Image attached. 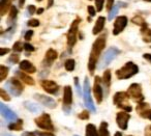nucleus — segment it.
<instances>
[{"label": "nucleus", "instance_id": "obj_1", "mask_svg": "<svg viewBox=\"0 0 151 136\" xmlns=\"http://www.w3.org/2000/svg\"><path fill=\"white\" fill-rule=\"evenodd\" d=\"M106 47V36H99L95 40V42L92 45V49H91L90 56H89L88 60V70L90 74H93L96 68L97 61H99V55H101V51L105 49Z\"/></svg>", "mask_w": 151, "mask_h": 136}, {"label": "nucleus", "instance_id": "obj_2", "mask_svg": "<svg viewBox=\"0 0 151 136\" xmlns=\"http://www.w3.org/2000/svg\"><path fill=\"white\" fill-rule=\"evenodd\" d=\"M139 68L136 63H134L132 61H128L126 63L121 69L117 70L116 71V77L119 80L123 79H128V78H132V76H134L136 74H138Z\"/></svg>", "mask_w": 151, "mask_h": 136}, {"label": "nucleus", "instance_id": "obj_3", "mask_svg": "<svg viewBox=\"0 0 151 136\" xmlns=\"http://www.w3.org/2000/svg\"><path fill=\"white\" fill-rule=\"evenodd\" d=\"M128 99H129V96H128L127 92H118L114 95L113 102L118 108L124 109V111H126V112H130L132 111V106L129 105Z\"/></svg>", "mask_w": 151, "mask_h": 136}, {"label": "nucleus", "instance_id": "obj_4", "mask_svg": "<svg viewBox=\"0 0 151 136\" xmlns=\"http://www.w3.org/2000/svg\"><path fill=\"white\" fill-rule=\"evenodd\" d=\"M4 88H6L7 92L15 97H19L24 90L23 84H22L19 80L16 79V78H14V77L11 78V79H9L6 82H5Z\"/></svg>", "mask_w": 151, "mask_h": 136}, {"label": "nucleus", "instance_id": "obj_5", "mask_svg": "<svg viewBox=\"0 0 151 136\" xmlns=\"http://www.w3.org/2000/svg\"><path fill=\"white\" fill-rule=\"evenodd\" d=\"M119 53H120V50L118 48H116V47H111V48L108 49L105 54H104L101 63H99V69L103 70V69H105L106 67H108V65L112 63V60H113Z\"/></svg>", "mask_w": 151, "mask_h": 136}, {"label": "nucleus", "instance_id": "obj_6", "mask_svg": "<svg viewBox=\"0 0 151 136\" xmlns=\"http://www.w3.org/2000/svg\"><path fill=\"white\" fill-rule=\"evenodd\" d=\"M126 92L134 102L142 103L144 101V96L142 94V86L139 83H132V85H129Z\"/></svg>", "mask_w": 151, "mask_h": 136}, {"label": "nucleus", "instance_id": "obj_7", "mask_svg": "<svg viewBox=\"0 0 151 136\" xmlns=\"http://www.w3.org/2000/svg\"><path fill=\"white\" fill-rule=\"evenodd\" d=\"M36 126L40 129L44 130H49V131H54V126L52 124V119H51V116L48 114V113H42L40 116H37L35 119Z\"/></svg>", "mask_w": 151, "mask_h": 136}, {"label": "nucleus", "instance_id": "obj_8", "mask_svg": "<svg viewBox=\"0 0 151 136\" xmlns=\"http://www.w3.org/2000/svg\"><path fill=\"white\" fill-rule=\"evenodd\" d=\"M79 24H80V19H76L71 23L68 32H67V45H68V47L70 49L75 46L76 42H77V34H78Z\"/></svg>", "mask_w": 151, "mask_h": 136}, {"label": "nucleus", "instance_id": "obj_9", "mask_svg": "<svg viewBox=\"0 0 151 136\" xmlns=\"http://www.w3.org/2000/svg\"><path fill=\"white\" fill-rule=\"evenodd\" d=\"M83 96H84V102L85 105L87 106V108L90 109L92 112H95L96 109L95 106L93 104V101L91 99V95H90V85H89V80L88 78H85L84 81V88H83Z\"/></svg>", "mask_w": 151, "mask_h": 136}, {"label": "nucleus", "instance_id": "obj_10", "mask_svg": "<svg viewBox=\"0 0 151 136\" xmlns=\"http://www.w3.org/2000/svg\"><path fill=\"white\" fill-rule=\"evenodd\" d=\"M73 103V90L69 85L65 86L63 92V110L66 114L70 112V105Z\"/></svg>", "mask_w": 151, "mask_h": 136}, {"label": "nucleus", "instance_id": "obj_11", "mask_svg": "<svg viewBox=\"0 0 151 136\" xmlns=\"http://www.w3.org/2000/svg\"><path fill=\"white\" fill-rule=\"evenodd\" d=\"M101 83H103V79L99 78V76H95L94 78V85H93V94H94V97L96 99V102L101 103L104 98V88L101 86Z\"/></svg>", "mask_w": 151, "mask_h": 136}, {"label": "nucleus", "instance_id": "obj_12", "mask_svg": "<svg viewBox=\"0 0 151 136\" xmlns=\"http://www.w3.org/2000/svg\"><path fill=\"white\" fill-rule=\"evenodd\" d=\"M33 98L35 99L36 101H38L40 104L44 105V106L48 107V108L54 109L55 107L57 106L56 101H55L53 98H51V97L45 96V95H40V94H35L33 96Z\"/></svg>", "mask_w": 151, "mask_h": 136}, {"label": "nucleus", "instance_id": "obj_13", "mask_svg": "<svg viewBox=\"0 0 151 136\" xmlns=\"http://www.w3.org/2000/svg\"><path fill=\"white\" fill-rule=\"evenodd\" d=\"M40 86L45 92L51 95H57L59 92V86L55 81L52 80H40Z\"/></svg>", "mask_w": 151, "mask_h": 136}, {"label": "nucleus", "instance_id": "obj_14", "mask_svg": "<svg viewBox=\"0 0 151 136\" xmlns=\"http://www.w3.org/2000/svg\"><path fill=\"white\" fill-rule=\"evenodd\" d=\"M127 17L125 16H120V17L116 18L115 22H114V29H113V34L114 36H118L119 33H121L124 30V28L127 25Z\"/></svg>", "mask_w": 151, "mask_h": 136}, {"label": "nucleus", "instance_id": "obj_15", "mask_svg": "<svg viewBox=\"0 0 151 136\" xmlns=\"http://www.w3.org/2000/svg\"><path fill=\"white\" fill-rule=\"evenodd\" d=\"M130 119V115L128 112L124 111V112H118L116 115V123H117L118 127L121 130H126L127 129V124L128 119Z\"/></svg>", "mask_w": 151, "mask_h": 136}, {"label": "nucleus", "instance_id": "obj_16", "mask_svg": "<svg viewBox=\"0 0 151 136\" xmlns=\"http://www.w3.org/2000/svg\"><path fill=\"white\" fill-rule=\"evenodd\" d=\"M0 112H1V115H2L6 121H12V123L17 121V114H16L12 109H9L7 106H5L3 103H0Z\"/></svg>", "mask_w": 151, "mask_h": 136}, {"label": "nucleus", "instance_id": "obj_17", "mask_svg": "<svg viewBox=\"0 0 151 136\" xmlns=\"http://www.w3.org/2000/svg\"><path fill=\"white\" fill-rule=\"evenodd\" d=\"M57 57H58L57 51L54 50V49H49V50L47 51L44 60H42V65H44V67H51L52 63L57 59Z\"/></svg>", "mask_w": 151, "mask_h": 136}, {"label": "nucleus", "instance_id": "obj_18", "mask_svg": "<svg viewBox=\"0 0 151 136\" xmlns=\"http://www.w3.org/2000/svg\"><path fill=\"white\" fill-rule=\"evenodd\" d=\"M15 75L17 76L20 80H22L25 84H28V85H34V84H35L33 78H31L30 76H28L27 74H25V72H21L18 70V71L15 72Z\"/></svg>", "mask_w": 151, "mask_h": 136}, {"label": "nucleus", "instance_id": "obj_19", "mask_svg": "<svg viewBox=\"0 0 151 136\" xmlns=\"http://www.w3.org/2000/svg\"><path fill=\"white\" fill-rule=\"evenodd\" d=\"M19 68H20V70L24 71L25 73L33 74V73H35V72H36V68L34 67V65H32L30 61H28V60L21 61V63L19 65Z\"/></svg>", "mask_w": 151, "mask_h": 136}, {"label": "nucleus", "instance_id": "obj_20", "mask_svg": "<svg viewBox=\"0 0 151 136\" xmlns=\"http://www.w3.org/2000/svg\"><path fill=\"white\" fill-rule=\"evenodd\" d=\"M141 34H142L143 41L146 43H151V29L148 27V25L144 24L141 26Z\"/></svg>", "mask_w": 151, "mask_h": 136}, {"label": "nucleus", "instance_id": "obj_21", "mask_svg": "<svg viewBox=\"0 0 151 136\" xmlns=\"http://www.w3.org/2000/svg\"><path fill=\"white\" fill-rule=\"evenodd\" d=\"M103 84H104V88L106 89V94H109L110 86H111V71H109V70L105 71V73H104Z\"/></svg>", "mask_w": 151, "mask_h": 136}, {"label": "nucleus", "instance_id": "obj_22", "mask_svg": "<svg viewBox=\"0 0 151 136\" xmlns=\"http://www.w3.org/2000/svg\"><path fill=\"white\" fill-rule=\"evenodd\" d=\"M106 23V18L105 17H99L96 20V23H95L94 27H93V34H99V32L103 31L104 27H105Z\"/></svg>", "mask_w": 151, "mask_h": 136}, {"label": "nucleus", "instance_id": "obj_23", "mask_svg": "<svg viewBox=\"0 0 151 136\" xmlns=\"http://www.w3.org/2000/svg\"><path fill=\"white\" fill-rule=\"evenodd\" d=\"M24 106H25L26 109H28V110L32 113L40 112V111H42V108L40 107V105L35 104V103L31 102V101H26V102H24Z\"/></svg>", "mask_w": 151, "mask_h": 136}, {"label": "nucleus", "instance_id": "obj_24", "mask_svg": "<svg viewBox=\"0 0 151 136\" xmlns=\"http://www.w3.org/2000/svg\"><path fill=\"white\" fill-rule=\"evenodd\" d=\"M11 3H12V0H1L0 1V15L4 16L9 12Z\"/></svg>", "mask_w": 151, "mask_h": 136}, {"label": "nucleus", "instance_id": "obj_25", "mask_svg": "<svg viewBox=\"0 0 151 136\" xmlns=\"http://www.w3.org/2000/svg\"><path fill=\"white\" fill-rule=\"evenodd\" d=\"M18 16V9L16 7L12 5L11 7V11H9V19H7V23L9 24H14L17 19Z\"/></svg>", "mask_w": 151, "mask_h": 136}, {"label": "nucleus", "instance_id": "obj_26", "mask_svg": "<svg viewBox=\"0 0 151 136\" xmlns=\"http://www.w3.org/2000/svg\"><path fill=\"white\" fill-rule=\"evenodd\" d=\"M9 129L13 131H20L23 129V121L22 119H17L16 121H13L9 125Z\"/></svg>", "mask_w": 151, "mask_h": 136}, {"label": "nucleus", "instance_id": "obj_27", "mask_svg": "<svg viewBox=\"0 0 151 136\" xmlns=\"http://www.w3.org/2000/svg\"><path fill=\"white\" fill-rule=\"evenodd\" d=\"M86 136H99L96 127L93 124H88L86 126Z\"/></svg>", "mask_w": 151, "mask_h": 136}, {"label": "nucleus", "instance_id": "obj_28", "mask_svg": "<svg viewBox=\"0 0 151 136\" xmlns=\"http://www.w3.org/2000/svg\"><path fill=\"white\" fill-rule=\"evenodd\" d=\"M99 136H110V133L108 131V123L107 121H101L99 130Z\"/></svg>", "mask_w": 151, "mask_h": 136}, {"label": "nucleus", "instance_id": "obj_29", "mask_svg": "<svg viewBox=\"0 0 151 136\" xmlns=\"http://www.w3.org/2000/svg\"><path fill=\"white\" fill-rule=\"evenodd\" d=\"M149 106H150V105L147 104V103H143V102L139 103V105L137 106L136 110H137V112H138L139 114H141V113H143V112H145L146 110H148Z\"/></svg>", "mask_w": 151, "mask_h": 136}, {"label": "nucleus", "instance_id": "obj_30", "mask_svg": "<svg viewBox=\"0 0 151 136\" xmlns=\"http://www.w3.org/2000/svg\"><path fill=\"white\" fill-rule=\"evenodd\" d=\"M7 75H9V68L4 67V65H0V82H2Z\"/></svg>", "mask_w": 151, "mask_h": 136}, {"label": "nucleus", "instance_id": "obj_31", "mask_svg": "<svg viewBox=\"0 0 151 136\" xmlns=\"http://www.w3.org/2000/svg\"><path fill=\"white\" fill-rule=\"evenodd\" d=\"M64 67H65V69H66V71H68V72L73 71V69H75V67H76L75 59H67V60L65 61Z\"/></svg>", "mask_w": 151, "mask_h": 136}, {"label": "nucleus", "instance_id": "obj_32", "mask_svg": "<svg viewBox=\"0 0 151 136\" xmlns=\"http://www.w3.org/2000/svg\"><path fill=\"white\" fill-rule=\"evenodd\" d=\"M120 4H121V2L117 3V4L114 5V7H112V9L110 11V14H109V17H108V19H109V20H112L114 17H115L116 14H117V13H118V11H119Z\"/></svg>", "mask_w": 151, "mask_h": 136}, {"label": "nucleus", "instance_id": "obj_33", "mask_svg": "<svg viewBox=\"0 0 151 136\" xmlns=\"http://www.w3.org/2000/svg\"><path fill=\"white\" fill-rule=\"evenodd\" d=\"M132 23H134L136 25H139V26H143L144 24H146V22H145V20L143 19L141 16H136V17H134L132 19Z\"/></svg>", "mask_w": 151, "mask_h": 136}, {"label": "nucleus", "instance_id": "obj_34", "mask_svg": "<svg viewBox=\"0 0 151 136\" xmlns=\"http://www.w3.org/2000/svg\"><path fill=\"white\" fill-rule=\"evenodd\" d=\"M24 49V45L22 44L21 42H17V43H15V45H14V47H13V50L15 51V52H21L22 50Z\"/></svg>", "mask_w": 151, "mask_h": 136}, {"label": "nucleus", "instance_id": "obj_35", "mask_svg": "<svg viewBox=\"0 0 151 136\" xmlns=\"http://www.w3.org/2000/svg\"><path fill=\"white\" fill-rule=\"evenodd\" d=\"M19 60H20V55H18V54L11 55L9 58V63H11L12 65H15V63H19Z\"/></svg>", "mask_w": 151, "mask_h": 136}, {"label": "nucleus", "instance_id": "obj_36", "mask_svg": "<svg viewBox=\"0 0 151 136\" xmlns=\"http://www.w3.org/2000/svg\"><path fill=\"white\" fill-rule=\"evenodd\" d=\"M0 97H1L4 101H11V97H9V94L5 92L4 88H0Z\"/></svg>", "mask_w": 151, "mask_h": 136}, {"label": "nucleus", "instance_id": "obj_37", "mask_svg": "<svg viewBox=\"0 0 151 136\" xmlns=\"http://www.w3.org/2000/svg\"><path fill=\"white\" fill-rule=\"evenodd\" d=\"M73 82H75V86H76V89H77V92L79 94V96H81V95H82V92H81V86H80V82H79V78L78 77L73 78Z\"/></svg>", "mask_w": 151, "mask_h": 136}, {"label": "nucleus", "instance_id": "obj_38", "mask_svg": "<svg viewBox=\"0 0 151 136\" xmlns=\"http://www.w3.org/2000/svg\"><path fill=\"white\" fill-rule=\"evenodd\" d=\"M27 25L30 26V27H38L40 26V21L37 19H31L28 21Z\"/></svg>", "mask_w": 151, "mask_h": 136}, {"label": "nucleus", "instance_id": "obj_39", "mask_svg": "<svg viewBox=\"0 0 151 136\" xmlns=\"http://www.w3.org/2000/svg\"><path fill=\"white\" fill-rule=\"evenodd\" d=\"M104 3H105V0H95V5H96L97 12H101V11H103Z\"/></svg>", "mask_w": 151, "mask_h": 136}, {"label": "nucleus", "instance_id": "obj_40", "mask_svg": "<svg viewBox=\"0 0 151 136\" xmlns=\"http://www.w3.org/2000/svg\"><path fill=\"white\" fill-rule=\"evenodd\" d=\"M78 117L80 119H89V113H88V111H86V110L82 111V112H81L80 114L78 115Z\"/></svg>", "mask_w": 151, "mask_h": 136}, {"label": "nucleus", "instance_id": "obj_41", "mask_svg": "<svg viewBox=\"0 0 151 136\" xmlns=\"http://www.w3.org/2000/svg\"><path fill=\"white\" fill-rule=\"evenodd\" d=\"M140 115L142 117H144V119H150V121H151V109H148V110H146L145 112L141 113Z\"/></svg>", "mask_w": 151, "mask_h": 136}, {"label": "nucleus", "instance_id": "obj_42", "mask_svg": "<svg viewBox=\"0 0 151 136\" xmlns=\"http://www.w3.org/2000/svg\"><path fill=\"white\" fill-rule=\"evenodd\" d=\"M24 49H25L26 51H28V52H32V51L35 50V48H34L32 45L28 44V43H25V44H24Z\"/></svg>", "mask_w": 151, "mask_h": 136}, {"label": "nucleus", "instance_id": "obj_43", "mask_svg": "<svg viewBox=\"0 0 151 136\" xmlns=\"http://www.w3.org/2000/svg\"><path fill=\"white\" fill-rule=\"evenodd\" d=\"M27 11H28V14H27L28 16L33 15V14L36 13V9H35V7H34V5H29V7H27Z\"/></svg>", "mask_w": 151, "mask_h": 136}, {"label": "nucleus", "instance_id": "obj_44", "mask_svg": "<svg viewBox=\"0 0 151 136\" xmlns=\"http://www.w3.org/2000/svg\"><path fill=\"white\" fill-rule=\"evenodd\" d=\"M32 36H33V30H28V31L25 33V36H24V39H25L26 41H29V40H31Z\"/></svg>", "mask_w": 151, "mask_h": 136}, {"label": "nucleus", "instance_id": "obj_45", "mask_svg": "<svg viewBox=\"0 0 151 136\" xmlns=\"http://www.w3.org/2000/svg\"><path fill=\"white\" fill-rule=\"evenodd\" d=\"M35 134H37L38 136H55L53 133H51V132H35Z\"/></svg>", "mask_w": 151, "mask_h": 136}, {"label": "nucleus", "instance_id": "obj_46", "mask_svg": "<svg viewBox=\"0 0 151 136\" xmlns=\"http://www.w3.org/2000/svg\"><path fill=\"white\" fill-rule=\"evenodd\" d=\"M114 0H107V9L108 11H111L112 7H113Z\"/></svg>", "mask_w": 151, "mask_h": 136}, {"label": "nucleus", "instance_id": "obj_47", "mask_svg": "<svg viewBox=\"0 0 151 136\" xmlns=\"http://www.w3.org/2000/svg\"><path fill=\"white\" fill-rule=\"evenodd\" d=\"M87 9H88V13H89V15H90L91 17L95 16V9H94V7H90V5H89Z\"/></svg>", "mask_w": 151, "mask_h": 136}, {"label": "nucleus", "instance_id": "obj_48", "mask_svg": "<svg viewBox=\"0 0 151 136\" xmlns=\"http://www.w3.org/2000/svg\"><path fill=\"white\" fill-rule=\"evenodd\" d=\"M145 136H151V125L147 126L145 129Z\"/></svg>", "mask_w": 151, "mask_h": 136}, {"label": "nucleus", "instance_id": "obj_49", "mask_svg": "<svg viewBox=\"0 0 151 136\" xmlns=\"http://www.w3.org/2000/svg\"><path fill=\"white\" fill-rule=\"evenodd\" d=\"M9 52V49H6V48H1V50H0V56H3V55H5L6 53Z\"/></svg>", "mask_w": 151, "mask_h": 136}, {"label": "nucleus", "instance_id": "obj_50", "mask_svg": "<svg viewBox=\"0 0 151 136\" xmlns=\"http://www.w3.org/2000/svg\"><path fill=\"white\" fill-rule=\"evenodd\" d=\"M143 57H144L146 60H148V61H150L151 63V54H148V53H145L144 55H143Z\"/></svg>", "mask_w": 151, "mask_h": 136}, {"label": "nucleus", "instance_id": "obj_51", "mask_svg": "<svg viewBox=\"0 0 151 136\" xmlns=\"http://www.w3.org/2000/svg\"><path fill=\"white\" fill-rule=\"evenodd\" d=\"M22 136H35V133H31V132H24Z\"/></svg>", "mask_w": 151, "mask_h": 136}, {"label": "nucleus", "instance_id": "obj_52", "mask_svg": "<svg viewBox=\"0 0 151 136\" xmlns=\"http://www.w3.org/2000/svg\"><path fill=\"white\" fill-rule=\"evenodd\" d=\"M24 3H25V0H19V5H20V7H24Z\"/></svg>", "mask_w": 151, "mask_h": 136}, {"label": "nucleus", "instance_id": "obj_53", "mask_svg": "<svg viewBox=\"0 0 151 136\" xmlns=\"http://www.w3.org/2000/svg\"><path fill=\"white\" fill-rule=\"evenodd\" d=\"M54 3V0H48V7H51Z\"/></svg>", "mask_w": 151, "mask_h": 136}, {"label": "nucleus", "instance_id": "obj_54", "mask_svg": "<svg viewBox=\"0 0 151 136\" xmlns=\"http://www.w3.org/2000/svg\"><path fill=\"white\" fill-rule=\"evenodd\" d=\"M42 13H44V9H38L37 11H36V14H37V15H42Z\"/></svg>", "mask_w": 151, "mask_h": 136}, {"label": "nucleus", "instance_id": "obj_55", "mask_svg": "<svg viewBox=\"0 0 151 136\" xmlns=\"http://www.w3.org/2000/svg\"><path fill=\"white\" fill-rule=\"evenodd\" d=\"M114 136H122V134H121V132H116Z\"/></svg>", "mask_w": 151, "mask_h": 136}, {"label": "nucleus", "instance_id": "obj_56", "mask_svg": "<svg viewBox=\"0 0 151 136\" xmlns=\"http://www.w3.org/2000/svg\"><path fill=\"white\" fill-rule=\"evenodd\" d=\"M1 136H13V135H11V134H7V133H2V134H1Z\"/></svg>", "mask_w": 151, "mask_h": 136}, {"label": "nucleus", "instance_id": "obj_57", "mask_svg": "<svg viewBox=\"0 0 151 136\" xmlns=\"http://www.w3.org/2000/svg\"><path fill=\"white\" fill-rule=\"evenodd\" d=\"M144 1H147V2H151V0H144Z\"/></svg>", "mask_w": 151, "mask_h": 136}, {"label": "nucleus", "instance_id": "obj_58", "mask_svg": "<svg viewBox=\"0 0 151 136\" xmlns=\"http://www.w3.org/2000/svg\"><path fill=\"white\" fill-rule=\"evenodd\" d=\"M36 1H42V0H36Z\"/></svg>", "mask_w": 151, "mask_h": 136}, {"label": "nucleus", "instance_id": "obj_59", "mask_svg": "<svg viewBox=\"0 0 151 136\" xmlns=\"http://www.w3.org/2000/svg\"><path fill=\"white\" fill-rule=\"evenodd\" d=\"M129 136H130V135H129Z\"/></svg>", "mask_w": 151, "mask_h": 136}]
</instances>
